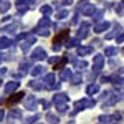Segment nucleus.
<instances>
[{"label": "nucleus", "instance_id": "nucleus-1", "mask_svg": "<svg viewBox=\"0 0 124 124\" xmlns=\"http://www.w3.org/2000/svg\"><path fill=\"white\" fill-rule=\"evenodd\" d=\"M93 106H94L93 99H81V101H78L76 104H75V111H71V116H75L78 111H83L86 108H93Z\"/></svg>", "mask_w": 124, "mask_h": 124}, {"label": "nucleus", "instance_id": "nucleus-2", "mask_svg": "<svg viewBox=\"0 0 124 124\" xmlns=\"http://www.w3.org/2000/svg\"><path fill=\"white\" fill-rule=\"evenodd\" d=\"M56 81V76L53 75V73H50V75H46L45 76V83H46V89H60V85L58 83H55Z\"/></svg>", "mask_w": 124, "mask_h": 124}, {"label": "nucleus", "instance_id": "nucleus-3", "mask_svg": "<svg viewBox=\"0 0 124 124\" xmlns=\"http://www.w3.org/2000/svg\"><path fill=\"white\" fill-rule=\"evenodd\" d=\"M66 38H68V30H63V31H60V33H58L56 37L53 38V43H55L53 50H55V51H58V50H60V46H61L60 43H61L63 40H66Z\"/></svg>", "mask_w": 124, "mask_h": 124}, {"label": "nucleus", "instance_id": "nucleus-4", "mask_svg": "<svg viewBox=\"0 0 124 124\" xmlns=\"http://www.w3.org/2000/svg\"><path fill=\"white\" fill-rule=\"evenodd\" d=\"M25 108H27L28 111H35V109H37V98H35V96H27V99H25Z\"/></svg>", "mask_w": 124, "mask_h": 124}, {"label": "nucleus", "instance_id": "nucleus-5", "mask_svg": "<svg viewBox=\"0 0 124 124\" xmlns=\"http://www.w3.org/2000/svg\"><path fill=\"white\" fill-rule=\"evenodd\" d=\"M23 96H25L23 93H13V94H12L8 99H7V104H8V106L17 104L18 101H22V99H23Z\"/></svg>", "mask_w": 124, "mask_h": 124}, {"label": "nucleus", "instance_id": "nucleus-6", "mask_svg": "<svg viewBox=\"0 0 124 124\" xmlns=\"http://www.w3.org/2000/svg\"><path fill=\"white\" fill-rule=\"evenodd\" d=\"M31 3H35V0H18L17 2V8L23 13V12H27L28 5H31Z\"/></svg>", "mask_w": 124, "mask_h": 124}, {"label": "nucleus", "instance_id": "nucleus-7", "mask_svg": "<svg viewBox=\"0 0 124 124\" xmlns=\"http://www.w3.org/2000/svg\"><path fill=\"white\" fill-rule=\"evenodd\" d=\"M31 58L33 60H45L46 58V51L43 48H35L33 53H31Z\"/></svg>", "mask_w": 124, "mask_h": 124}, {"label": "nucleus", "instance_id": "nucleus-8", "mask_svg": "<svg viewBox=\"0 0 124 124\" xmlns=\"http://www.w3.org/2000/svg\"><path fill=\"white\" fill-rule=\"evenodd\" d=\"M18 86H20L18 81H15V79H13V81H10V83L5 85V93H7V94H12L13 91H17V89H18Z\"/></svg>", "mask_w": 124, "mask_h": 124}, {"label": "nucleus", "instance_id": "nucleus-9", "mask_svg": "<svg viewBox=\"0 0 124 124\" xmlns=\"http://www.w3.org/2000/svg\"><path fill=\"white\" fill-rule=\"evenodd\" d=\"M68 101H70V98L65 93H58L56 96H53V103L55 104H61V103H68Z\"/></svg>", "mask_w": 124, "mask_h": 124}, {"label": "nucleus", "instance_id": "nucleus-10", "mask_svg": "<svg viewBox=\"0 0 124 124\" xmlns=\"http://www.w3.org/2000/svg\"><path fill=\"white\" fill-rule=\"evenodd\" d=\"M88 33H89V25L88 23H83L81 27H79V30H78V38H86L88 37Z\"/></svg>", "mask_w": 124, "mask_h": 124}, {"label": "nucleus", "instance_id": "nucleus-11", "mask_svg": "<svg viewBox=\"0 0 124 124\" xmlns=\"http://www.w3.org/2000/svg\"><path fill=\"white\" fill-rule=\"evenodd\" d=\"M35 41H37V38H35V37H31V35H30V37H27V38H25V41L22 43V50H23V51L30 50V46H31Z\"/></svg>", "mask_w": 124, "mask_h": 124}, {"label": "nucleus", "instance_id": "nucleus-12", "mask_svg": "<svg viewBox=\"0 0 124 124\" xmlns=\"http://www.w3.org/2000/svg\"><path fill=\"white\" fill-rule=\"evenodd\" d=\"M78 56H86L89 53H93V46H78Z\"/></svg>", "mask_w": 124, "mask_h": 124}, {"label": "nucleus", "instance_id": "nucleus-13", "mask_svg": "<svg viewBox=\"0 0 124 124\" xmlns=\"http://www.w3.org/2000/svg\"><path fill=\"white\" fill-rule=\"evenodd\" d=\"M103 61H104V58H103V55H96L94 58H93V65H94V70L98 71L99 68H101V65H103Z\"/></svg>", "mask_w": 124, "mask_h": 124}, {"label": "nucleus", "instance_id": "nucleus-14", "mask_svg": "<svg viewBox=\"0 0 124 124\" xmlns=\"http://www.w3.org/2000/svg\"><path fill=\"white\" fill-rule=\"evenodd\" d=\"M114 119H119V117H117V116H101V117H99L101 124H116V123H113Z\"/></svg>", "mask_w": 124, "mask_h": 124}, {"label": "nucleus", "instance_id": "nucleus-15", "mask_svg": "<svg viewBox=\"0 0 124 124\" xmlns=\"http://www.w3.org/2000/svg\"><path fill=\"white\" fill-rule=\"evenodd\" d=\"M12 40L8 38V37H2L0 38V50H3V48H8V46H12Z\"/></svg>", "mask_w": 124, "mask_h": 124}, {"label": "nucleus", "instance_id": "nucleus-16", "mask_svg": "<svg viewBox=\"0 0 124 124\" xmlns=\"http://www.w3.org/2000/svg\"><path fill=\"white\" fill-rule=\"evenodd\" d=\"M108 27H109V23H108V22H101V23L94 25V31H96V33H101V31L108 30Z\"/></svg>", "mask_w": 124, "mask_h": 124}, {"label": "nucleus", "instance_id": "nucleus-17", "mask_svg": "<svg viewBox=\"0 0 124 124\" xmlns=\"http://www.w3.org/2000/svg\"><path fill=\"white\" fill-rule=\"evenodd\" d=\"M93 12H94V7H93V3H86L85 8L81 10L79 13H83V15H93Z\"/></svg>", "mask_w": 124, "mask_h": 124}, {"label": "nucleus", "instance_id": "nucleus-18", "mask_svg": "<svg viewBox=\"0 0 124 124\" xmlns=\"http://www.w3.org/2000/svg\"><path fill=\"white\" fill-rule=\"evenodd\" d=\"M71 75H73V71H71V70H63V71H61V75H60V79H61V81H66V79L71 78Z\"/></svg>", "mask_w": 124, "mask_h": 124}, {"label": "nucleus", "instance_id": "nucleus-19", "mask_svg": "<svg viewBox=\"0 0 124 124\" xmlns=\"http://www.w3.org/2000/svg\"><path fill=\"white\" fill-rule=\"evenodd\" d=\"M50 23H51L50 18H48V17H43V18L40 20V23H38V27H37V28H46V27H50Z\"/></svg>", "mask_w": 124, "mask_h": 124}, {"label": "nucleus", "instance_id": "nucleus-20", "mask_svg": "<svg viewBox=\"0 0 124 124\" xmlns=\"http://www.w3.org/2000/svg\"><path fill=\"white\" fill-rule=\"evenodd\" d=\"M20 117H22V111H18V109H13V111L8 114L10 121H13V119H20Z\"/></svg>", "mask_w": 124, "mask_h": 124}, {"label": "nucleus", "instance_id": "nucleus-21", "mask_svg": "<svg viewBox=\"0 0 124 124\" xmlns=\"http://www.w3.org/2000/svg\"><path fill=\"white\" fill-rule=\"evenodd\" d=\"M8 8H10V2L8 0H0V12L5 13Z\"/></svg>", "mask_w": 124, "mask_h": 124}, {"label": "nucleus", "instance_id": "nucleus-22", "mask_svg": "<svg viewBox=\"0 0 124 124\" xmlns=\"http://www.w3.org/2000/svg\"><path fill=\"white\" fill-rule=\"evenodd\" d=\"M31 75L33 76H40V75H45V68L43 66H35L31 70Z\"/></svg>", "mask_w": 124, "mask_h": 124}, {"label": "nucleus", "instance_id": "nucleus-23", "mask_svg": "<svg viewBox=\"0 0 124 124\" xmlns=\"http://www.w3.org/2000/svg\"><path fill=\"white\" fill-rule=\"evenodd\" d=\"M46 121H48L50 124H58V123H60L58 116H53L51 113H48V114H46Z\"/></svg>", "mask_w": 124, "mask_h": 124}, {"label": "nucleus", "instance_id": "nucleus-24", "mask_svg": "<svg viewBox=\"0 0 124 124\" xmlns=\"http://www.w3.org/2000/svg\"><path fill=\"white\" fill-rule=\"evenodd\" d=\"M30 88H33V89H43L45 86L41 85V81H37V79H33V81H30Z\"/></svg>", "mask_w": 124, "mask_h": 124}, {"label": "nucleus", "instance_id": "nucleus-25", "mask_svg": "<svg viewBox=\"0 0 124 124\" xmlns=\"http://www.w3.org/2000/svg\"><path fill=\"white\" fill-rule=\"evenodd\" d=\"M70 81H71L73 85H79V83H81V75H79V73H76V75H71Z\"/></svg>", "mask_w": 124, "mask_h": 124}, {"label": "nucleus", "instance_id": "nucleus-26", "mask_svg": "<svg viewBox=\"0 0 124 124\" xmlns=\"http://www.w3.org/2000/svg\"><path fill=\"white\" fill-rule=\"evenodd\" d=\"M98 89H99L98 85H89L86 88V93H88V94H94V93H98Z\"/></svg>", "mask_w": 124, "mask_h": 124}, {"label": "nucleus", "instance_id": "nucleus-27", "mask_svg": "<svg viewBox=\"0 0 124 124\" xmlns=\"http://www.w3.org/2000/svg\"><path fill=\"white\" fill-rule=\"evenodd\" d=\"M66 61H68V58H61V60H58L55 70H63V68H65V65H66Z\"/></svg>", "mask_w": 124, "mask_h": 124}, {"label": "nucleus", "instance_id": "nucleus-28", "mask_svg": "<svg viewBox=\"0 0 124 124\" xmlns=\"http://www.w3.org/2000/svg\"><path fill=\"white\" fill-rule=\"evenodd\" d=\"M56 108H58V113H66L68 109V103H61V104H56Z\"/></svg>", "mask_w": 124, "mask_h": 124}, {"label": "nucleus", "instance_id": "nucleus-29", "mask_svg": "<svg viewBox=\"0 0 124 124\" xmlns=\"http://www.w3.org/2000/svg\"><path fill=\"white\" fill-rule=\"evenodd\" d=\"M40 12H41L43 15H50V13L53 12V7H50V5H45V7H41V8H40Z\"/></svg>", "mask_w": 124, "mask_h": 124}, {"label": "nucleus", "instance_id": "nucleus-30", "mask_svg": "<svg viewBox=\"0 0 124 124\" xmlns=\"http://www.w3.org/2000/svg\"><path fill=\"white\" fill-rule=\"evenodd\" d=\"M86 66H88V63H86V61H83V60H81V61H79V60H76V61H75V68H76V70H79V68L83 70V68H86Z\"/></svg>", "mask_w": 124, "mask_h": 124}, {"label": "nucleus", "instance_id": "nucleus-31", "mask_svg": "<svg viewBox=\"0 0 124 124\" xmlns=\"http://www.w3.org/2000/svg\"><path fill=\"white\" fill-rule=\"evenodd\" d=\"M28 68H30V61H22V63H20V70H22V73L28 71Z\"/></svg>", "mask_w": 124, "mask_h": 124}, {"label": "nucleus", "instance_id": "nucleus-32", "mask_svg": "<svg viewBox=\"0 0 124 124\" xmlns=\"http://www.w3.org/2000/svg\"><path fill=\"white\" fill-rule=\"evenodd\" d=\"M66 17H68V10H61V12H58V13H56V18H60V20L66 18Z\"/></svg>", "mask_w": 124, "mask_h": 124}, {"label": "nucleus", "instance_id": "nucleus-33", "mask_svg": "<svg viewBox=\"0 0 124 124\" xmlns=\"http://www.w3.org/2000/svg\"><path fill=\"white\" fill-rule=\"evenodd\" d=\"M78 41H79V38H75V40H68L66 46H68V48H73V46H76V45H78Z\"/></svg>", "mask_w": 124, "mask_h": 124}, {"label": "nucleus", "instance_id": "nucleus-34", "mask_svg": "<svg viewBox=\"0 0 124 124\" xmlns=\"http://www.w3.org/2000/svg\"><path fill=\"white\" fill-rule=\"evenodd\" d=\"M37 33H38V35H41V37H48V35H50V31H48V30H45V28H37Z\"/></svg>", "mask_w": 124, "mask_h": 124}, {"label": "nucleus", "instance_id": "nucleus-35", "mask_svg": "<svg viewBox=\"0 0 124 124\" xmlns=\"http://www.w3.org/2000/svg\"><path fill=\"white\" fill-rule=\"evenodd\" d=\"M116 53V48H108L106 50V56H109V55H114Z\"/></svg>", "mask_w": 124, "mask_h": 124}, {"label": "nucleus", "instance_id": "nucleus-36", "mask_svg": "<svg viewBox=\"0 0 124 124\" xmlns=\"http://www.w3.org/2000/svg\"><path fill=\"white\" fill-rule=\"evenodd\" d=\"M37 119H38V116H31V117H28V119H27V124H31L33 121H37Z\"/></svg>", "mask_w": 124, "mask_h": 124}, {"label": "nucleus", "instance_id": "nucleus-37", "mask_svg": "<svg viewBox=\"0 0 124 124\" xmlns=\"http://www.w3.org/2000/svg\"><path fill=\"white\" fill-rule=\"evenodd\" d=\"M58 60H60V58H58V56H53V58H48V61H50V63H51V65H53V63H58Z\"/></svg>", "mask_w": 124, "mask_h": 124}, {"label": "nucleus", "instance_id": "nucleus-38", "mask_svg": "<svg viewBox=\"0 0 124 124\" xmlns=\"http://www.w3.org/2000/svg\"><path fill=\"white\" fill-rule=\"evenodd\" d=\"M3 117H5V111H3V109H0V121H2Z\"/></svg>", "mask_w": 124, "mask_h": 124}, {"label": "nucleus", "instance_id": "nucleus-39", "mask_svg": "<svg viewBox=\"0 0 124 124\" xmlns=\"http://www.w3.org/2000/svg\"><path fill=\"white\" fill-rule=\"evenodd\" d=\"M101 15H103V13H101V12H98V13L94 15V20H99V18H101Z\"/></svg>", "mask_w": 124, "mask_h": 124}, {"label": "nucleus", "instance_id": "nucleus-40", "mask_svg": "<svg viewBox=\"0 0 124 124\" xmlns=\"http://www.w3.org/2000/svg\"><path fill=\"white\" fill-rule=\"evenodd\" d=\"M63 2H65L66 5H70V3H71V0H63Z\"/></svg>", "mask_w": 124, "mask_h": 124}, {"label": "nucleus", "instance_id": "nucleus-41", "mask_svg": "<svg viewBox=\"0 0 124 124\" xmlns=\"http://www.w3.org/2000/svg\"><path fill=\"white\" fill-rule=\"evenodd\" d=\"M2 61H3V55L0 53V63H2Z\"/></svg>", "mask_w": 124, "mask_h": 124}, {"label": "nucleus", "instance_id": "nucleus-42", "mask_svg": "<svg viewBox=\"0 0 124 124\" xmlns=\"http://www.w3.org/2000/svg\"><path fill=\"white\" fill-rule=\"evenodd\" d=\"M123 40H124V35L121 37V38H117V41H123Z\"/></svg>", "mask_w": 124, "mask_h": 124}, {"label": "nucleus", "instance_id": "nucleus-43", "mask_svg": "<svg viewBox=\"0 0 124 124\" xmlns=\"http://www.w3.org/2000/svg\"><path fill=\"white\" fill-rule=\"evenodd\" d=\"M0 103H2V101H0Z\"/></svg>", "mask_w": 124, "mask_h": 124}]
</instances>
